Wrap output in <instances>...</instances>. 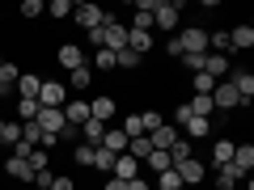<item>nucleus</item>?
<instances>
[{
  "mask_svg": "<svg viewBox=\"0 0 254 190\" xmlns=\"http://www.w3.org/2000/svg\"><path fill=\"white\" fill-rule=\"evenodd\" d=\"M89 68H93V72H115V51H106V47H102V51H93Z\"/></svg>",
  "mask_w": 254,
  "mask_h": 190,
  "instance_id": "nucleus-28",
  "label": "nucleus"
},
{
  "mask_svg": "<svg viewBox=\"0 0 254 190\" xmlns=\"http://www.w3.org/2000/svg\"><path fill=\"white\" fill-rule=\"evenodd\" d=\"M98 148H106V152H127V136H123V131H119V127H106V136H102V144Z\"/></svg>",
  "mask_w": 254,
  "mask_h": 190,
  "instance_id": "nucleus-23",
  "label": "nucleus"
},
{
  "mask_svg": "<svg viewBox=\"0 0 254 190\" xmlns=\"http://www.w3.org/2000/svg\"><path fill=\"white\" fill-rule=\"evenodd\" d=\"M34 123L43 127V131H51V136H60L64 127H68V123H64V110H51V106H38V118H34Z\"/></svg>",
  "mask_w": 254,
  "mask_h": 190,
  "instance_id": "nucleus-12",
  "label": "nucleus"
},
{
  "mask_svg": "<svg viewBox=\"0 0 254 190\" xmlns=\"http://www.w3.org/2000/svg\"><path fill=\"white\" fill-rule=\"evenodd\" d=\"M144 169L148 173H165V169H174V161H170V152H157L153 148V152L144 156Z\"/></svg>",
  "mask_w": 254,
  "mask_h": 190,
  "instance_id": "nucleus-27",
  "label": "nucleus"
},
{
  "mask_svg": "<svg viewBox=\"0 0 254 190\" xmlns=\"http://www.w3.org/2000/svg\"><path fill=\"white\" fill-rule=\"evenodd\" d=\"M110 165H115V152H106V148H93V165H89V169L110 173Z\"/></svg>",
  "mask_w": 254,
  "mask_h": 190,
  "instance_id": "nucleus-38",
  "label": "nucleus"
},
{
  "mask_svg": "<svg viewBox=\"0 0 254 190\" xmlns=\"http://www.w3.org/2000/svg\"><path fill=\"white\" fill-rule=\"evenodd\" d=\"M102 136H106V123H98V118H89V123L81 127V144H102Z\"/></svg>",
  "mask_w": 254,
  "mask_h": 190,
  "instance_id": "nucleus-26",
  "label": "nucleus"
},
{
  "mask_svg": "<svg viewBox=\"0 0 254 190\" xmlns=\"http://www.w3.org/2000/svg\"><path fill=\"white\" fill-rule=\"evenodd\" d=\"M203 72H208L212 76V81H225V76H229V55H203Z\"/></svg>",
  "mask_w": 254,
  "mask_h": 190,
  "instance_id": "nucleus-19",
  "label": "nucleus"
},
{
  "mask_svg": "<svg viewBox=\"0 0 254 190\" xmlns=\"http://www.w3.org/2000/svg\"><path fill=\"white\" fill-rule=\"evenodd\" d=\"M38 89H43V76H38V72H21V81L13 85V93L26 97V101H38Z\"/></svg>",
  "mask_w": 254,
  "mask_h": 190,
  "instance_id": "nucleus-13",
  "label": "nucleus"
},
{
  "mask_svg": "<svg viewBox=\"0 0 254 190\" xmlns=\"http://www.w3.org/2000/svg\"><path fill=\"white\" fill-rule=\"evenodd\" d=\"M0 81H4V85H9V89H13V85L21 81V68H17V63H13V59H4V63H0Z\"/></svg>",
  "mask_w": 254,
  "mask_h": 190,
  "instance_id": "nucleus-37",
  "label": "nucleus"
},
{
  "mask_svg": "<svg viewBox=\"0 0 254 190\" xmlns=\"http://www.w3.org/2000/svg\"><path fill=\"white\" fill-rule=\"evenodd\" d=\"M0 131H4V114H0Z\"/></svg>",
  "mask_w": 254,
  "mask_h": 190,
  "instance_id": "nucleus-49",
  "label": "nucleus"
},
{
  "mask_svg": "<svg viewBox=\"0 0 254 190\" xmlns=\"http://www.w3.org/2000/svg\"><path fill=\"white\" fill-rule=\"evenodd\" d=\"M178 13H182V4H174V0H157L153 26H157V30H170V34H178Z\"/></svg>",
  "mask_w": 254,
  "mask_h": 190,
  "instance_id": "nucleus-4",
  "label": "nucleus"
},
{
  "mask_svg": "<svg viewBox=\"0 0 254 190\" xmlns=\"http://www.w3.org/2000/svg\"><path fill=\"white\" fill-rule=\"evenodd\" d=\"M187 156H195V144H190V140H182V136H178V144L170 148V161L178 165V161H187Z\"/></svg>",
  "mask_w": 254,
  "mask_h": 190,
  "instance_id": "nucleus-34",
  "label": "nucleus"
},
{
  "mask_svg": "<svg viewBox=\"0 0 254 190\" xmlns=\"http://www.w3.org/2000/svg\"><path fill=\"white\" fill-rule=\"evenodd\" d=\"M72 161L81 165V169H89V165H93V144H76L72 148Z\"/></svg>",
  "mask_w": 254,
  "mask_h": 190,
  "instance_id": "nucleus-39",
  "label": "nucleus"
},
{
  "mask_svg": "<svg viewBox=\"0 0 254 190\" xmlns=\"http://www.w3.org/2000/svg\"><path fill=\"white\" fill-rule=\"evenodd\" d=\"M187 110H190L195 118H212V114H216V106H212V93H190Z\"/></svg>",
  "mask_w": 254,
  "mask_h": 190,
  "instance_id": "nucleus-20",
  "label": "nucleus"
},
{
  "mask_svg": "<svg viewBox=\"0 0 254 190\" xmlns=\"http://www.w3.org/2000/svg\"><path fill=\"white\" fill-rule=\"evenodd\" d=\"M17 140H21V123H17V118H4V131H0V152H9Z\"/></svg>",
  "mask_w": 254,
  "mask_h": 190,
  "instance_id": "nucleus-25",
  "label": "nucleus"
},
{
  "mask_svg": "<svg viewBox=\"0 0 254 190\" xmlns=\"http://www.w3.org/2000/svg\"><path fill=\"white\" fill-rule=\"evenodd\" d=\"M165 51L178 59V55H208V30L203 26H182L178 34L165 43Z\"/></svg>",
  "mask_w": 254,
  "mask_h": 190,
  "instance_id": "nucleus-1",
  "label": "nucleus"
},
{
  "mask_svg": "<svg viewBox=\"0 0 254 190\" xmlns=\"http://www.w3.org/2000/svg\"><path fill=\"white\" fill-rule=\"evenodd\" d=\"M127 190H153V182H144V173H140V178L127 182Z\"/></svg>",
  "mask_w": 254,
  "mask_h": 190,
  "instance_id": "nucleus-46",
  "label": "nucleus"
},
{
  "mask_svg": "<svg viewBox=\"0 0 254 190\" xmlns=\"http://www.w3.org/2000/svg\"><path fill=\"white\" fill-rule=\"evenodd\" d=\"M64 123L81 131V127L89 123V101H81V97H68V101H64Z\"/></svg>",
  "mask_w": 254,
  "mask_h": 190,
  "instance_id": "nucleus-10",
  "label": "nucleus"
},
{
  "mask_svg": "<svg viewBox=\"0 0 254 190\" xmlns=\"http://www.w3.org/2000/svg\"><path fill=\"white\" fill-rule=\"evenodd\" d=\"M0 97H9V85H4V81H0Z\"/></svg>",
  "mask_w": 254,
  "mask_h": 190,
  "instance_id": "nucleus-48",
  "label": "nucleus"
},
{
  "mask_svg": "<svg viewBox=\"0 0 254 190\" xmlns=\"http://www.w3.org/2000/svg\"><path fill=\"white\" fill-rule=\"evenodd\" d=\"M229 165H233V169L246 178V173L254 169V144H237V148H233V161H229Z\"/></svg>",
  "mask_w": 254,
  "mask_h": 190,
  "instance_id": "nucleus-18",
  "label": "nucleus"
},
{
  "mask_svg": "<svg viewBox=\"0 0 254 190\" xmlns=\"http://www.w3.org/2000/svg\"><path fill=\"white\" fill-rule=\"evenodd\" d=\"M34 190H51V186H34Z\"/></svg>",
  "mask_w": 254,
  "mask_h": 190,
  "instance_id": "nucleus-50",
  "label": "nucleus"
},
{
  "mask_svg": "<svg viewBox=\"0 0 254 190\" xmlns=\"http://www.w3.org/2000/svg\"><path fill=\"white\" fill-rule=\"evenodd\" d=\"M229 85L237 89V97H242V106H250V97H254V72H229Z\"/></svg>",
  "mask_w": 254,
  "mask_h": 190,
  "instance_id": "nucleus-14",
  "label": "nucleus"
},
{
  "mask_svg": "<svg viewBox=\"0 0 254 190\" xmlns=\"http://www.w3.org/2000/svg\"><path fill=\"white\" fill-rule=\"evenodd\" d=\"M21 17H26V21L43 17V0H21Z\"/></svg>",
  "mask_w": 254,
  "mask_h": 190,
  "instance_id": "nucleus-42",
  "label": "nucleus"
},
{
  "mask_svg": "<svg viewBox=\"0 0 254 190\" xmlns=\"http://www.w3.org/2000/svg\"><path fill=\"white\" fill-rule=\"evenodd\" d=\"M140 123H144V136H148V131H157V127H161L165 118L157 114V110H140Z\"/></svg>",
  "mask_w": 254,
  "mask_h": 190,
  "instance_id": "nucleus-41",
  "label": "nucleus"
},
{
  "mask_svg": "<svg viewBox=\"0 0 254 190\" xmlns=\"http://www.w3.org/2000/svg\"><path fill=\"white\" fill-rule=\"evenodd\" d=\"M43 13H47V17H55V21H68V17H72V0H51Z\"/></svg>",
  "mask_w": 254,
  "mask_h": 190,
  "instance_id": "nucleus-29",
  "label": "nucleus"
},
{
  "mask_svg": "<svg viewBox=\"0 0 254 190\" xmlns=\"http://www.w3.org/2000/svg\"><path fill=\"white\" fill-rule=\"evenodd\" d=\"M212 106L229 118L233 110H242V97H237V89H233L229 81H216V89H212Z\"/></svg>",
  "mask_w": 254,
  "mask_h": 190,
  "instance_id": "nucleus-3",
  "label": "nucleus"
},
{
  "mask_svg": "<svg viewBox=\"0 0 254 190\" xmlns=\"http://www.w3.org/2000/svg\"><path fill=\"white\" fill-rule=\"evenodd\" d=\"M17 123H30V118H38V101H26V97H17Z\"/></svg>",
  "mask_w": 254,
  "mask_h": 190,
  "instance_id": "nucleus-36",
  "label": "nucleus"
},
{
  "mask_svg": "<svg viewBox=\"0 0 254 190\" xmlns=\"http://www.w3.org/2000/svg\"><path fill=\"white\" fill-rule=\"evenodd\" d=\"M190 118V110H187V101H178V110H174V127H182Z\"/></svg>",
  "mask_w": 254,
  "mask_h": 190,
  "instance_id": "nucleus-45",
  "label": "nucleus"
},
{
  "mask_svg": "<svg viewBox=\"0 0 254 190\" xmlns=\"http://www.w3.org/2000/svg\"><path fill=\"white\" fill-rule=\"evenodd\" d=\"M119 131H123L127 140H136V136H144V123H140V114H123V123H119Z\"/></svg>",
  "mask_w": 254,
  "mask_h": 190,
  "instance_id": "nucleus-30",
  "label": "nucleus"
},
{
  "mask_svg": "<svg viewBox=\"0 0 254 190\" xmlns=\"http://www.w3.org/2000/svg\"><path fill=\"white\" fill-rule=\"evenodd\" d=\"M153 186H157V190H187V186H182V182H178V173H174V169L157 173V182H153Z\"/></svg>",
  "mask_w": 254,
  "mask_h": 190,
  "instance_id": "nucleus-35",
  "label": "nucleus"
},
{
  "mask_svg": "<svg viewBox=\"0 0 254 190\" xmlns=\"http://www.w3.org/2000/svg\"><path fill=\"white\" fill-rule=\"evenodd\" d=\"M64 85H68V97H72V93H85L93 85V68L85 63V68H76V72H68V81H64Z\"/></svg>",
  "mask_w": 254,
  "mask_h": 190,
  "instance_id": "nucleus-16",
  "label": "nucleus"
},
{
  "mask_svg": "<svg viewBox=\"0 0 254 190\" xmlns=\"http://www.w3.org/2000/svg\"><path fill=\"white\" fill-rule=\"evenodd\" d=\"M233 148H237L233 140H225V136H220L216 144H212V165H208V173H212V169H220V165H229V161H233Z\"/></svg>",
  "mask_w": 254,
  "mask_h": 190,
  "instance_id": "nucleus-17",
  "label": "nucleus"
},
{
  "mask_svg": "<svg viewBox=\"0 0 254 190\" xmlns=\"http://www.w3.org/2000/svg\"><path fill=\"white\" fill-rule=\"evenodd\" d=\"M203 136H212V118H195V114H190L187 123H182V140L195 144V140H203Z\"/></svg>",
  "mask_w": 254,
  "mask_h": 190,
  "instance_id": "nucleus-15",
  "label": "nucleus"
},
{
  "mask_svg": "<svg viewBox=\"0 0 254 190\" xmlns=\"http://www.w3.org/2000/svg\"><path fill=\"white\" fill-rule=\"evenodd\" d=\"M102 190H127V182H119V178H106V186Z\"/></svg>",
  "mask_w": 254,
  "mask_h": 190,
  "instance_id": "nucleus-47",
  "label": "nucleus"
},
{
  "mask_svg": "<svg viewBox=\"0 0 254 190\" xmlns=\"http://www.w3.org/2000/svg\"><path fill=\"white\" fill-rule=\"evenodd\" d=\"M55 59H60V68H64V72H76V68H85V63H89V55H85V47L64 43L60 51H55Z\"/></svg>",
  "mask_w": 254,
  "mask_h": 190,
  "instance_id": "nucleus-6",
  "label": "nucleus"
},
{
  "mask_svg": "<svg viewBox=\"0 0 254 190\" xmlns=\"http://www.w3.org/2000/svg\"><path fill=\"white\" fill-rule=\"evenodd\" d=\"M229 47L233 51H250L254 47V26H233L229 30Z\"/></svg>",
  "mask_w": 254,
  "mask_h": 190,
  "instance_id": "nucleus-21",
  "label": "nucleus"
},
{
  "mask_svg": "<svg viewBox=\"0 0 254 190\" xmlns=\"http://www.w3.org/2000/svg\"><path fill=\"white\" fill-rule=\"evenodd\" d=\"M174 173H178L182 186H199V182L208 178V161H199V156H187V161L174 165Z\"/></svg>",
  "mask_w": 254,
  "mask_h": 190,
  "instance_id": "nucleus-2",
  "label": "nucleus"
},
{
  "mask_svg": "<svg viewBox=\"0 0 254 190\" xmlns=\"http://www.w3.org/2000/svg\"><path fill=\"white\" fill-rule=\"evenodd\" d=\"M64 101H68V85H64V81H47V76H43V89H38V106L64 110Z\"/></svg>",
  "mask_w": 254,
  "mask_h": 190,
  "instance_id": "nucleus-5",
  "label": "nucleus"
},
{
  "mask_svg": "<svg viewBox=\"0 0 254 190\" xmlns=\"http://www.w3.org/2000/svg\"><path fill=\"white\" fill-rule=\"evenodd\" d=\"M21 140H26L30 148H38V144H43V127H38L34 118H30V123H21Z\"/></svg>",
  "mask_w": 254,
  "mask_h": 190,
  "instance_id": "nucleus-32",
  "label": "nucleus"
},
{
  "mask_svg": "<svg viewBox=\"0 0 254 190\" xmlns=\"http://www.w3.org/2000/svg\"><path fill=\"white\" fill-rule=\"evenodd\" d=\"M51 190H76V182L68 178V173H55V178H51Z\"/></svg>",
  "mask_w": 254,
  "mask_h": 190,
  "instance_id": "nucleus-44",
  "label": "nucleus"
},
{
  "mask_svg": "<svg viewBox=\"0 0 254 190\" xmlns=\"http://www.w3.org/2000/svg\"><path fill=\"white\" fill-rule=\"evenodd\" d=\"M178 59H182V68H187L190 76H195V72H203V55H178Z\"/></svg>",
  "mask_w": 254,
  "mask_h": 190,
  "instance_id": "nucleus-43",
  "label": "nucleus"
},
{
  "mask_svg": "<svg viewBox=\"0 0 254 190\" xmlns=\"http://www.w3.org/2000/svg\"><path fill=\"white\" fill-rule=\"evenodd\" d=\"M127 51H136L140 59H144V55L153 51V34H144V30H127Z\"/></svg>",
  "mask_w": 254,
  "mask_h": 190,
  "instance_id": "nucleus-22",
  "label": "nucleus"
},
{
  "mask_svg": "<svg viewBox=\"0 0 254 190\" xmlns=\"http://www.w3.org/2000/svg\"><path fill=\"white\" fill-rule=\"evenodd\" d=\"M212 178H216V190H233L237 182H246L242 173L233 169V165H220V169H212Z\"/></svg>",
  "mask_w": 254,
  "mask_h": 190,
  "instance_id": "nucleus-24",
  "label": "nucleus"
},
{
  "mask_svg": "<svg viewBox=\"0 0 254 190\" xmlns=\"http://www.w3.org/2000/svg\"><path fill=\"white\" fill-rule=\"evenodd\" d=\"M119 114V101L110 97V93H98V97L89 101V118H98V123H106L110 127V118Z\"/></svg>",
  "mask_w": 254,
  "mask_h": 190,
  "instance_id": "nucleus-9",
  "label": "nucleus"
},
{
  "mask_svg": "<svg viewBox=\"0 0 254 190\" xmlns=\"http://www.w3.org/2000/svg\"><path fill=\"white\" fill-rule=\"evenodd\" d=\"M72 17H76V26L89 34V30H98L102 21H106V9H98V4H72Z\"/></svg>",
  "mask_w": 254,
  "mask_h": 190,
  "instance_id": "nucleus-7",
  "label": "nucleus"
},
{
  "mask_svg": "<svg viewBox=\"0 0 254 190\" xmlns=\"http://www.w3.org/2000/svg\"><path fill=\"white\" fill-rule=\"evenodd\" d=\"M190 89H195V93H212V89H216V81H212L208 72H195V76H190Z\"/></svg>",
  "mask_w": 254,
  "mask_h": 190,
  "instance_id": "nucleus-40",
  "label": "nucleus"
},
{
  "mask_svg": "<svg viewBox=\"0 0 254 190\" xmlns=\"http://www.w3.org/2000/svg\"><path fill=\"white\" fill-rule=\"evenodd\" d=\"M115 68H123V72H136V68H140V55L123 47V51H115Z\"/></svg>",
  "mask_w": 254,
  "mask_h": 190,
  "instance_id": "nucleus-31",
  "label": "nucleus"
},
{
  "mask_svg": "<svg viewBox=\"0 0 254 190\" xmlns=\"http://www.w3.org/2000/svg\"><path fill=\"white\" fill-rule=\"evenodd\" d=\"M140 173H144V165H140L136 156H127V152H119L115 165H110V178H119V182H131V178H140Z\"/></svg>",
  "mask_w": 254,
  "mask_h": 190,
  "instance_id": "nucleus-8",
  "label": "nucleus"
},
{
  "mask_svg": "<svg viewBox=\"0 0 254 190\" xmlns=\"http://www.w3.org/2000/svg\"><path fill=\"white\" fill-rule=\"evenodd\" d=\"M148 144H153L157 152H170V148L178 144V127H174V123H161L157 131H148Z\"/></svg>",
  "mask_w": 254,
  "mask_h": 190,
  "instance_id": "nucleus-11",
  "label": "nucleus"
},
{
  "mask_svg": "<svg viewBox=\"0 0 254 190\" xmlns=\"http://www.w3.org/2000/svg\"><path fill=\"white\" fill-rule=\"evenodd\" d=\"M26 161H30V169H34V173H43V169H51V152H47V148H34V152H30Z\"/></svg>",
  "mask_w": 254,
  "mask_h": 190,
  "instance_id": "nucleus-33",
  "label": "nucleus"
}]
</instances>
